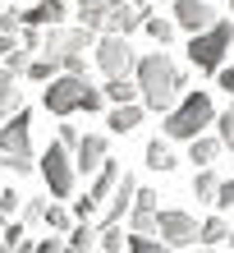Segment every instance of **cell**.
<instances>
[{
  "label": "cell",
  "mask_w": 234,
  "mask_h": 253,
  "mask_svg": "<svg viewBox=\"0 0 234 253\" xmlns=\"http://www.w3.org/2000/svg\"><path fill=\"white\" fill-rule=\"evenodd\" d=\"M230 9H234V0H230Z\"/></svg>",
  "instance_id": "7dc6e473"
},
{
  "label": "cell",
  "mask_w": 234,
  "mask_h": 253,
  "mask_svg": "<svg viewBox=\"0 0 234 253\" xmlns=\"http://www.w3.org/2000/svg\"><path fill=\"white\" fill-rule=\"evenodd\" d=\"M156 235L170 249H184V244L198 240V221L188 212H179V207H161V212H156Z\"/></svg>",
  "instance_id": "52a82bcc"
},
{
  "label": "cell",
  "mask_w": 234,
  "mask_h": 253,
  "mask_svg": "<svg viewBox=\"0 0 234 253\" xmlns=\"http://www.w3.org/2000/svg\"><path fill=\"white\" fill-rule=\"evenodd\" d=\"M225 235H230V221H225V216H207V221L198 226V240L207 244V249H211V244H225Z\"/></svg>",
  "instance_id": "ffe728a7"
},
{
  "label": "cell",
  "mask_w": 234,
  "mask_h": 253,
  "mask_svg": "<svg viewBox=\"0 0 234 253\" xmlns=\"http://www.w3.org/2000/svg\"><path fill=\"white\" fill-rule=\"evenodd\" d=\"M147 166H152V170H174V166H179L170 138H152V143H147Z\"/></svg>",
  "instance_id": "ac0fdd59"
},
{
  "label": "cell",
  "mask_w": 234,
  "mask_h": 253,
  "mask_svg": "<svg viewBox=\"0 0 234 253\" xmlns=\"http://www.w3.org/2000/svg\"><path fill=\"white\" fill-rule=\"evenodd\" d=\"M142 92H138V79L129 83V74H115V79L106 83V101L110 106H124V101H138Z\"/></svg>",
  "instance_id": "e0dca14e"
},
{
  "label": "cell",
  "mask_w": 234,
  "mask_h": 253,
  "mask_svg": "<svg viewBox=\"0 0 234 253\" xmlns=\"http://www.w3.org/2000/svg\"><path fill=\"white\" fill-rule=\"evenodd\" d=\"M106 5H110V0H78V23L92 28V33L106 28Z\"/></svg>",
  "instance_id": "d6986e66"
},
{
  "label": "cell",
  "mask_w": 234,
  "mask_h": 253,
  "mask_svg": "<svg viewBox=\"0 0 234 253\" xmlns=\"http://www.w3.org/2000/svg\"><path fill=\"white\" fill-rule=\"evenodd\" d=\"M101 106H106V87H92V83H87V87H83V106H78V111H101Z\"/></svg>",
  "instance_id": "4dcf8cb0"
},
{
  "label": "cell",
  "mask_w": 234,
  "mask_h": 253,
  "mask_svg": "<svg viewBox=\"0 0 234 253\" xmlns=\"http://www.w3.org/2000/svg\"><path fill=\"white\" fill-rule=\"evenodd\" d=\"M60 143L65 147H78V129L74 125H60Z\"/></svg>",
  "instance_id": "60d3db41"
},
{
  "label": "cell",
  "mask_w": 234,
  "mask_h": 253,
  "mask_svg": "<svg viewBox=\"0 0 234 253\" xmlns=\"http://www.w3.org/2000/svg\"><path fill=\"white\" fill-rule=\"evenodd\" d=\"M134 74H138V92H142V106L147 111H156V115H166L174 101H179V92H184V69L170 60V55H161V51H152V55H142V60L134 65Z\"/></svg>",
  "instance_id": "6da1fadb"
},
{
  "label": "cell",
  "mask_w": 234,
  "mask_h": 253,
  "mask_svg": "<svg viewBox=\"0 0 234 253\" xmlns=\"http://www.w3.org/2000/svg\"><path fill=\"white\" fill-rule=\"evenodd\" d=\"M46 226H51V230H69V212H65V207H51V203H46Z\"/></svg>",
  "instance_id": "e575fe53"
},
{
  "label": "cell",
  "mask_w": 234,
  "mask_h": 253,
  "mask_svg": "<svg viewBox=\"0 0 234 253\" xmlns=\"http://www.w3.org/2000/svg\"><path fill=\"white\" fill-rule=\"evenodd\" d=\"M19 240H23V226H14V221H9V226H5V235H0V244H5V249H14Z\"/></svg>",
  "instance_id": "74e56055"
},
{
  "label": "cell",
  "mask_w": 234,
  "mask_h": 253,
  "mask_svg": "<svg viewBox=\"0 0 234 253\" xmlns=\"http://www.w3.org/2000/svg\"><path fill=\"white\" fill-rule=\"evenodd\" d=\"M23 221L28 226H41V221H46V203L41 198H23Z\"/></svg>",
  "instance_id": "f546056e"
},
{
  "label": "cell",
  "mask_w": 234,
  "mask_h": 253,
  "mask_svg": "<svg viewBox=\"0 0 234 253\" xmlns=\"http://www.w3.org/2000/svg\"><path fill=\"white\" fill-rule=\"evenodd\" d=\"M19 46H28V51H41V28L23 23V28H19Z\"/></svg>",
  "instance_id": "d6a6232c"
},
{
  "label": "cell",
  "mask_w": 234,
  "mask_h": 253,
  "mask_svg": "<svg viewBox=\"0 0 234 253\" xmlns=\"http://www.w3.org/2000/svg\"><path fill=\"white\" fill-rule=\"evenodd\" d=\"M23 106V87H19V74H9L0 65V120H9L14 111Z\"/></svg>",
  "instance_id": "5bb4252c"
},
{
  "label": "cell",
  "mask_w": 234,
  "mask_h": 253,
  "mask_svg": "<svg viewBox=\"0 0 234 253\" xmlns=\"http://www.w3.org/2000/svg\"><path fill=\"white\" fill-rule=\"evenodd\" d=\"M74 147H65L60 138L55 143H46V152H41V161H37V170L46 175V189L55 193V198H69L74 193V184H78V166H74Z\"/></svg>",
  "instance_id": "5b68a950"
},
{
  "label": "cell",
  "mask_w": 234,
  "mask_h": 253,
  "mask_svg": "<svg viewBox=\"0 0 234 253\" xmlns=\"http://www.w3.org/2000/svg\"><path fill=\"white\" fill-rule=\"evenodd\" d=\"M142 111H147V106H138V101H124V106H115V111H110V120H106V125H110L115 133H129V129H138V125H142Z\"/></svg>",
  "instance_id": "2e32d148"
},
{
  "label": "cell",
  "mask_w": 234,
  "mask_h": 253,
  "mask_svg": "<svg viewBox=\"0 0 234 253\" xmlns=\"http://www.w3.org/2000/svg\"><path fill=\"white\" fill-rule=\"evenodd\" d=\"M216 125H221V143L234 152V101H230V106H225L221 115H216Z\"/></svg>",
  "instance_id": "83f0119b"
},
{
  "label": "cell",
  "mask_w": 234,
  "mask_h": 253,
  "mask_svg": "<svg viewBox=\"0 0 234 253\" xmlns=\"http://www.w3.org/2000/svg\"><path fill=\"white\" fill-rule=\"evenodd\" d=\"M134 198H138V180L134 175H120V184H115V193L106 198V207H101V226L97 230H106V226H120V221L134 212Z\"/></svg>",
  "instance_id": "9c48e42d"
},
{
  "label": "cell",
  "mask_w": 234,
  "mask_h": 253,
  "mask_svg": "<svg viewBox=\"0 0 234 253\" xmlns=\"http://www.w3.org/2000/svg\"><path fill=\"white\" fill-rule=\"evenodd\" d=\"M33 253H65V240L60 235H46L41 244H33Z\"/></svg>",
  "instance_id": "8d00e7d4"
},
{
  "label": "cell",
  "mask_w": 234,
  "mask_h": 253,
  "mask_svg": "<svg viewBox=\"0 0 234 253\" xmlns=\"http://www.w3.org/2000/svg\"><path fill=\"white\" fill-rule=\"evenodd\" d=\"M0 235H5V216H0ZM0 253H5V244H0Z\"/></svg>",
  "instance_id": "bcb514c9"
},
{
  "label": "cell",
  "mask_w": 234,
  "mask_h": 253,
  "mask_svg": "<svg viewBox=\"0 0 234 253\" xmlns=\"http://www.w3.org/2000/svg\"><path fill=\"white\" fill-rule=\"evenodd\" d=\"M97 226H92V221H78V226H69V249H92L97 244Z\"/></svg>",
  "instance_id": "cb8c5ba5"
},
{
  "label": "cell",
  "mask_w": 234,
  "mask_h": 253,
  "mask_svg": "<svg viewBox=\"0 0 234 253\" xmlns=\"http://www.w3.org/2000/svg\"><path fill=\"white\" fill-rule=\"evenodd\" d=\"M124 253H129V249H124Z\"/></svg>",
  "instance_id": "c3c4849f"
},
{
  "label": "cell",
  "mask_w": 234,
  "mask_h": 253,
  "mask_svg": "<svg viewBox=\"0 0 234 253\" xmlns=\"http://www.w3.org/2000/svg\"><path fill=\"white\" fill-rule=\"evenodd\" d=\"M97 65L106 69V79H115V74H129L138 60H134V46L124 42V33H106L97 42Z\"/></svg>",
  "instance_id": "ba28073f"
},
{
  "label": "cell",
  "mask_w": 234,
  "mask_h": 253,
  "mask_svg": "<svg viewBox=\"0 0 234 253\" xmlns=\"http://www.w3.org/2000/svg\"><path fill=\"white\" fill-rule=\"evenodd\" d=\"M19 207H23V198H19V193H14V189H0V216H14Z\"/></svg>",
  "instance_id": "836d02e7"
},
{
  "label": "cell",
  "mask_w": 234,
  "mask_h": 253,
  "mask_svg": "<svg viewBox=\"0 0 234 253\" xmlns=\"http://www.w3.org/2000/svg\"><path fill=\"white\" fill-rule=\"evenodd\" d=\"M33 55H37V51H28V46H14V51L5 55V69H9V74H28Z\"/></svg>",
  "instance_id": "4316f807"
},
{
  "label": "cell",
  "mask_w": 234,
  "mask_h": 253,
  "mask_svg": "<svg viewBox=\"0 0 234 253\" xmlns=\"http://www.w3.org/2000/svg\"><path fill=\"white\" fill-rule=\"evenodd\" d=\"M19 28H23V9H9V14H0V33H14V37H19Z\"/></svg>",
  "instance_id": "d590c367"
},
{
  "label": "cell",
  "mask_w": 234,
  "mask_h": 253,
  "mask_svg": "<svg viewBox=\"0 0 234 253\" xmlns=\"http://www.w3.org/2000/svg\"><path fill=\"white\" fill-rule=\"evenodd\" d=\"M174 23H179L184 33H202V28L216 23V9L207 0H174Z\"/></svg>",
  "instance_id": "30bf717a"
},
{
  "label": "cell",
  "mask_w": 234,
  "mask_h": 253,
  "mask_svg": "<svg viewBox=\"0 0 234 253\" xmlns=\"http://www.w3.org/2000/svg\"><path fill=\"white\" fill-rule=\"evenodd\" d=\"M9 253H33V244H28V240H19V244H14Z\"/></svg>",
  "instance_id": "7bdbcfd3"
},
{
  "label": "cell",
  "mask_w": 234,
  "mask_h": 253,
  "mask_svg": "<svg viewBox=\"0 0 234 253\" xmlns=\"http://www.w3.org/2000/svg\"><path fill=\"white\" fill-rule=\"evenodd\" d=\"M152 212H156V189H138L134 212H129V216H152Z\"/></svg>",
  "instance_id": "f1b7e54d"
},
{
  "label": "cell",
  "mask_w": 234,
  "mask_h": 253,
  "mask_svg": "<svg viewBox=\"0 0 234 253\" xmlns=\"http://www.w3.org/2000/svg\"><path fill=\"white\" fill-rule=\"evenodd\" d=\"M211 203L225 207V212H234V180H221V184H216V198Z\"/></svg>",
  "instance_id": "1f68e13d"
},
{
  "label": "cell",
  "mask_w": 234,
  "mask_h": 253,
  "mask_svg": "<svg viewBox=\"0 0 234 253\" xmlns=\"http://www.w3.org/2000/svg\"><path fill=\"white\" fill-rule=\"evenodd\" d=\"M216 184H221V175H216V170H207V166H202L198 170V180H193V193H198V198H216Z\"/></svg>",
  "instance_id": "d4e9b609"
},
{
  "label": "cell",
  "mask_w": 234,
  "mask_h": 253,
  "mask_svg": "<svg viewBox=\"0 0 234 253\" xmlns=\"http://www.w3.org/2000/svg\"><path fill=\"white\" fill-rule=\"evenodd\" d=\"M129 253H174L166 240H152V235H142V230H134L129 235Z\"/></svg>",
  "instance_id": "603a6c76"
},
{
  "label": "cell",
  "mask_w": 234,
  "mask_h": 253,
  "mask_svg": "<svg viewBox=\"0 0 234 253\" xmlns=\"http://www.w3.org/2000/svg\"><path fill=\"white\" fill-rule=\"evenodd\" d=\"M225 240H230V249H234V221H230V235H225Z\"/></svg>",
  "instance_id": "ee69618b"
},
{
  "label": "cell",
  "mask_w": 234,
  "mask_h": 253,
  "mask_svg": "<svg viewBox=\"0 0 234 253\" xmlns=\"http://www.w3.org/2000/svg\"><path fill=\"white\" fill-rule=\"evenodd\" d=\"M60 19H65V0H37L33 9H23V23H33V28H51Z\"/></svg>",
  "instance_id": "9a60e30c"
},
{
  "label": "cell",
  "mask_w": 234,
  "mask_h": 253,
  "mask_svg": "<svg viewBox=\"0 0 234 253\" xmlns=\"http://www.w3.org/2000/svg\"><path fill=\"white\" fill-rule=\"evenodd\" d=\"M221 138H207V133H198V138H193V161H198V166H211V161L216 157H221Z\"/></svg>",
  "instance_id": "44dd1931"
},
{
  "label": "cell",
  "mask_w": 234,
  "mask_h": 253,
  "mask_svg": "<svg viewBox=\"0 0 234 253\" xmlns=\"http://www.w3.org/2000/svg\"><path fill=\"white\" fill-rule=\"evenodd\" d=\"M142 28H147V37L161 42V46L174 42V33H179V23H174V19H161V14H156V19H142Z\"/></svg>",
  "instance_id": "7402d4cb"
},
{
  "label": "cell",
  "mask_w": 234,
  "mask_h": 253,
  "mask_svg": "<svg viewBox=\"0 0 234 253\" xmlns=\"http://www.w3.org/2000/svg\"><path fill=\"white\" fill-rule=\"evenodd\" d=\"M55 60H46V55H33V65H28V79H37V83H51L55 79Z\"/></svg>",
  "instance_id": "484cf974"
},
{
  "label": "cell",
  "mask_w": 234,
  "mask_h": 253,
  "mask_svg": "<svg viewBox=\"0 0 234 253\" xmlns=\"http://www.w3.org/2000/svg\"><path fill=\"white\" fill-rule=\"evenodd\" d=\"M207 125H216V106H211L207 92H184V97L166 111V138L193 143L198 133H207Z\"/></svg>",
  "instance_id": "7a4b0ae2"
},
{
  "label": "cell",
  "mask_w": 234,
  "mask_h": 253,
  "mask_svg": "<svg viewBox=\"0 0 234 253\" xmlns=\"http://www.w3.org/2000/svg\"><path fill=\"white\" fill-rule=\"evenodd\" d=\"M83 87H87V74H60V79L46 83V111L51 115H74L83 106Z\"/></svg>",
  "instance_id": "8992f818"
},
{
  "label": "cell",
  "mask_w": 234,
  "mask_h": 253,
  "mask_svg": "<svg viewBox=\"0 0 234 253\" xmlns=\"http://www.w3.org/2000/svg\"><path fill=\"white\" fill-rule=\"evenodd\" d=\"M65 253H92V249H69V244H65Z\"/></svg>",
  "instance_id": "f6af8a7d"
},
{
  "label": "cell",
  "mask_w": 234,
  "mask_h": 253,
  "mask_svg": "<svg viewBox=\"0 0 234 253\" xmlns=\"http://www.w3.org/2000/svg\"><path fill=\"white\" fill-rule=\"evenodd\" d=\"M14 46H19V37H14V33H0V60H5Z\"/></svg>",
  "instance_id": "b9f144b4"
},
{
  "label": "cell",
  "mask_w": 234,
  "mask_h": 253,
  "mask_svg": "<svg viewBox=\"0 0 234 253\" xmlns=\"http://www.w3.org/2000/svg\"><path fill=\"white\" fill-rule=\"evenodd\" d=\"M0 152H5V166L14 175H33L37 161H33V115L23 106L9 115V125L0 120Z\"/></svg>",
  "instance_id": "3957f363"
},
{
  "label": "cell",
  "mask_w": 234,
  "mask_h": 253,
  "mask_svg": "<svg viewBox=\"0 0 234 253\" xmlns=\"http://www.w3.org/2000/svg\"><path fill=\"white\" fill-rule=\"evenodd\" d=\"M92 212H97L92 198H78V203H74V216H78V221H92Z\"/></svg>",
  "instance_id": "f35d334b"
},
{
  "label": "cell",
  "mask_w": 234,
  "mask_h": 253,
  "mask_svg": "<svg viewBox=\"0 0 234 253\" xmlns=\"http://www.w3.org/2000/svg\"><path fill=\"white\" fill-rule=\"evenodd\" d=\"M216 83H221V87H225V92L234 97V65H230V69H216Z\"/></svg>",
  "instance_id": "ab89813d"
},
{
  "label": "cell",
  "mask_w": 234,
  "mask_h": 253,
  "mask_svg": "<svg viewBox=\"0 0 234 253\" xmlns=\"http://www.w3.org/2000/svg\"><path fill=\"white\" fill-rule=\"evenodd\" d=\"M120 175H124V170H120V161H110V157H106V161L97 166V184H92V193H87V198H92L97 207H106V198L115 193V184H120Z\"/></svg>",
  "instance_id": "4fadbf2b"
},
{
  "label": "cell",
  "mask_w": 234,
  "mask_h": 253,
  "mask_svg": "<svg viewBox=\"0 0 234 253\" xmlns=\"http://www.w3.org/2000/svg\"><path fill=\"white\" fill-rule=\"evenodd\" d=\"M230 42H234V23H230V19H216L211 28H202V33H193V46H188V60H193L198 69L216 74V69H221V60L230 55Z\"/></svg>",
  "instance_id": "277c9868"
},
{
  "label": "cell",
  "mask_w": 234,
  "mask_h": 253,
  "mask_svg": "<svg viewBox=\"0 0 234 253\" xmlns=\"http://www.w3.org/2000/svg\"><path fill=\"white\" fill-rule=\"evenodd\" d=\"M142 19H147L142 5H129V0H110L106 5V33H134V28H142Z\"/></svg>",
  "instance_id": "8fae6325"
},
{
  "label": "cell",
  "mask_w": 234,
  "mask_h": 253,
  "mask_svg": "<svg viewBox=\"0 0 234 253\" xmlns=\"http://www.w3.org/2000/svg\"><path fill=\"white\" fill-rule=\"evenodd\" d=\"M106 133H83V138H78V147H74V166L83 170V175H97V166H101V161H106Z\"/></svg>",
  "instance_id": "7c38bea8"
}]
</instances>
